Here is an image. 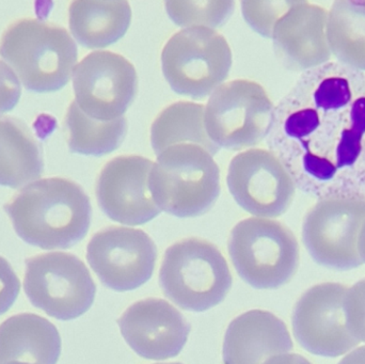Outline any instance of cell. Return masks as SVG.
Wrapping results in <instances>:
<instances>
[{
    "label": "cell",
    "mask_w": 365,
    "mask_h": 364,
    "mask_svg": "<svg viewBox=\"0 0 365 364\" xmlns=\"http://www.w3.org/2000/svg\"><path fill=\"white\" fill-rule=\"evenodd\" d=\"M268 147L304 194L365 200V74L330 61L274 107Z\"/></svg>",
    "instance_id": "obj_1"
},
{
    "label": "cell",
    "mask_w": 365,
    "mask_h": 364,
    "mask_svg": "<svg viewBox=\"0 0 365 364\" xmlns=\"http://www.w3.org/2000/svg\"><path fill=\"white\" fill-rule=\"evenodd\" d=\"M16 234L43 250L70 249L85 239L92 207L83 188L63 177L28 184L4 205Z\"/></svg>",
    "instance_id": "obj_2"
},
{
    "label": "cell",
    "mask_w": 365,
    "mask_h": 364,
    "mask_svg": "<svg viewBox=\"0 0 365 364\" xmlns=\"http://www.w3.org/2000/svg\"><path fill=\"white\" fill-rule=\"evenodd\" d=\"M0 57L26 90L53 93L72 79L78 49L64 28L38 19H24L4 30Z\"/></svg>",
    "instance_id": "obj_3"
},
{
    "label": "cell",
    "mask_w": 365,
    "mask_h": 364,
    "mask_svg": "<svg viewBox=\"0 0 365 364\" xmlns=\"http://www.w3.org/2000/svg\"><path fill=\"white\" fill-rule=\"evenodd\" d=\"M149 187L160 211L179 218L199 217L220 194V170L203 147L175 145L158 156Z\"/></svg>",
    "instance_id": "obj_4"
},
{
    "label": "cell",
    "mask_w": 365,
    "mask_h": 364,
    "mask_svg": "<svg viewBox=\"0 0 365 364\" xmlns=\"http://www.w3.org/2000/svg\"><path fill=\"white\" fill-rule=\"evenodd\" d=\"M233 279L220 250L201 239H186L165 252L160 286L186 311L205 312L225 301Z\"/></svg>",
    "instance_id": "obj_5"
},
{
    "label": "cell",
    "mask_w": 365,
    "mask_h": 364,
    "mask_svg": "<svg viewBox=\"0 0 365 364\" xmlns=\"http://www.w3.org/2000/svg\"><path fill=\"white\" fill-rule=\"evenodd\" d=\"M230 259L240 278L257 290L285 286L299 266V245L291 230L266 218L238 222L227 243Z\"/></svg>",
    "instance_id": "obj_6"
},
{
    "label": "cell",
    "mask_w": 365,
    "mask_h": 364,
    "mask_svg": "<svg viewBox=\"0 0 365 364\" xmlns=\"http://www.w3.org/2000/svg\"><path fill=\"white\" fill-rule=\"evenodd\" d=\"M232 51L227 40L210 28H186L169 38L162 68L171 89L192 100H204L229 76Z\"/></svg>",
    "instance_id": "obj_7"
},
{
    "label": "cell",
    "mask_w": 365,
    "mask_h": 364,
    "mask_svg": "<svg viewBox=\"0 0 365 364\" xmlns=\"http://www.w3.org/2000/svg\"><path fill=\"white\" fill-rule=\"evenodd\" d=\"M274 109L259 83L237 79L212 92L204 111V125L210 140L220 149L240 151L266 139Z\"/></svg>",
    "instance_id": "obj_8"
},
{
    "label": "cell",
    "mask_w": 365,
    "mask_h": 364,
    "mask_svg": "<svg viewBox=\"0 0 365 364\" xmlns=\"http://www.w3.org/2000/svg\"><path fill=\"white\" fill-rule=\"evenodd\" d=\"M24 288L34 307L64 322L89 311L96 295V284L85 263L64 252L28 259Z\"/></svg>",
    "instance_id": "obj_9"
},
{
    "label": "cell",
    "mask_w": 365,
    "mask_h": 364,
    "mask_svg": "<svg viewBox=\"0 0 365 364\" xmlns=\"http://www.w3.org/2000/svg\"><path fill=\"white\" fill-rule=\"evenodd\" d=\"M365 222V200L334 198L317 200L302 224V241L315 263L347 271L364 264L358 241Z\"/></svg>",
    "instance_id": "obj_10"
},
{
    "label": "cell",
    "mask_w": 365,
    "mask_h": 364,
    "mask_svg": "<svg viewBox=\"0 0 365 364\" xmlns=\"http://www.w3.org/2000/svg\"><path fill=\"white\" fill-rule=\"evenodd\" d=\"M75 102L98 121L123 118L138 92L136 68L123 56L98 51L86 56L73 72Z\"/></svg>",
    "instance_id": "obj_11"
},
{
    "label": "cell",
    "mask_w": 365,
    "mask_h": 364,
    "mask_svg": "<svg viewBox=\"0 0 365 364\" xmlns=\"http://www.w3.org/2000/svg\"><path fill=\"white\" fill-rule=\"evenodd\" d=\"M227 184L244 211L266 219L282 216L291 207L297 188L284 165L265 149L248 150L232 158Z\"/></svg>",
    "instance_id": "obj_12"
},
{
    "label": "cell",
    "mask_w": 365,
    "mask_h": 364,
    "mask_svg": "<svg viewBox=\"0 0 365 364\" xmlns=\"http://www.w3.org/2000/svg\"><path fill=\"white\" fill-rule=\"evenodd\" d=\"M87 260L106 288L130 292L151 280L158 248L145 231L109 227L88 244Z\"/></svg>",
    "instance_id": "obj_13"
},
{
    "label": "cell",
    "mask_w": 365,
    "mask_h": 364,
    "mask_svg": "<svg viewBox=\"0 0 365 364\" xmlns=\"http://www.w3.org/2000/svg\"><path fill=\"white\" fill-rule=\"evenodd\" d=\"M344 284L326 282L309 288L296 303L292 325L296 341L317 356L336 358L360 343L346 324Z\"/></svg>",
    "instance_id": "obj_14"
},
{
    "label": "cell",
    "mask_w": 365,
    "mask_h": 364,
    "mask_svg": "<svg viewBox=\"0 0 365 364\" xmlns=\"http://www.w3.org/2000/svg\"><path fill=\"white\" fill-rule=\"evenodd\" d=\"M153 162L138 155L119 156L101 171L96 198L103 213L125 226H141L155 219L162 211L149 187Z\"/></svg>",
    "instance_id": "obj_15"
},
{
    "label": "cell",
    "mask_w": 365,
    "mask_h": 364,
    "mask_svg": "<svg viewBox=\"0 0 365 364\" xmlns=\"http://www.w3.org/2000/svg\"><path fill=\"white\" fill-rule=\"evenodd\" d=\"M118 325L138 356L155 361L180 355L191 331L181 312L160 298L137 301L120 316Z\"/></svg>",
    "instance_id": "obj_16"
},
{
    "label": "cell",
    "mask_w": 365,
    "mask_h": 364,
    "mask_svg": "<svg viewBox=\"0 0 365 364\" xmlns=\"http://www.w3.org/2000/svg\"><path fill=\"white\" fill-rule=\"evenodd\" d=\"M328 10L312 2L294 1L272 33L274 51L283 66L306 73L331 61L327 38Z\"/></svg>",
    "instance_id": "obj_17"
},
{
    "label": "cell",
    "mask_w": 365,
    "mask_h": 364,
    "mask_svg": "<svg viewBox=\"0 0 365 364\" xmlns=\"http://www.w3.org/2000/svg\"><path fill=\"white\" fill-rule=\"evenodd\" d=\"M292 350L293 341L283 321L270 312L251 310L230 323L223 340V363L264 364Z\"/></svg>",
    "instance_id": "obj_18"
},
{
    "label": "cell",
    "mask_w": 365,
    "mask_h": 364,
    "mask_svg": "<svg viewBox=\"0 0 365 364\" xmlns=\"http://www.w3.org/2000/svg\"><path fill=\"white\" fill-rule=\"evenodd\" d=\"M60 355L61 337L46 318L17 314L0 325V364H57Z\"/></svg>",
    "instance_id": "obj_19"
},
{
    "label": "cell",
    "mask_w": 365,
    "mask_h": 364,
    "mask_svg": "<svg viewBox=\"0 0 365 364\" xmlns=\"http://www.w3.org/2000/svg\"><path fill=\"white\" fill-rule=\"evenodd\" d=\"M132 23L128 1L77 0L68 8L73 38L85 48L100 49L121 40Z\"/></svg>",
    "instance_id": "obj_20"
},
{
    "label": "cell",
    "mask_w": 365,
    "mask_h": 364,
    "mask_svg": "<svg viewBox=\"0 0 365 364\" xmlns=\"http://www.w3.org/2000/svg\"><path fill=\"white\" fill-rule=\"evenodd\" d=\"M44 171L40 143L16 118L0 117V185L11 189L38 181Z\"/></svg>",
    "instance_id": "obj_21"
},
{
    "label": "cell",
    "mask_w": 365,
    "mask_h": 364,
    "mask_svg": "<svg viewBox=\"0 0 365 364\" xmlns=\"http://www.w3.org/2000/svg\"><path fill=\"white\" fill-rule=\"evenodd\" d=\"M205 107L191 102H178L160 113L151 128V145L156 156L169 147L195 145L214 157L220 147L215 145L204 125Z\"/></svg>",
    "instance_id": "obj_22"
},
{
    "label": "cell",
    "mask_w": 365,
    "mask_h": 364,
    "mask_svg": "<svg viewBox=\"0 0 365 364\" xmlns=\"http://www.w3.org/2000/svg\"><path fill=\"white\" fill-rule=\"evenodd\" d=\"M327 38L338 63L365 72V2L336 0L328 10Z\"/></svg>",
    "instance_id": "obj_23"
},
{
    "label": "cell",
    "mask_w": 365,
    "mask_h": 364,
    "mask_svg": "<svg viewBox=\"0 0 365 364\" xmlns=\"http://www.w3.org/2000/svg\"><path fill=\"white\" fill-rule=\"evenodd\" d=\"M68 149L83 156H101L119 149L128 134L125 118L102 122L88 117L75 100L71 103L66 117Z\"/></svg>",
    "instance_id": "obj_24"
},
{
    "label": "cell",
    "mask_w": 365,
    "mask_h": 364,
    "mask_svg": "<svg viewBox=\"0 0 365 364\" xmlns=\"http://www.w3.org/2000/svg\"><path fill=\"white\" fill-rule=\"evenodd\" d=\"M233 1H210V0H191V1L166 2V10L173 23L180 27L215 28L227 23L234 11Z\"/></svg>",
    "instance_id": "obj_25"
},
{
    "label": "cell",
    "mask_w": 365,
    "mask_h": 364,
    "mask_svg": "<svg viewBox=\"0 0 365 364\" xmlns=\"http://www.w3.org/2000/svg\"><path fill=\"white\" fill-rule=\"evenodd\" d=\"M291 0H264L242 1V12L245 21L259 36L272 38L274 26L291 8Z\"/></svg>",
    "instance_id": "obj_26"
},
{
    "label": "cell",
    "mask_w": 365,
    "mask_h": 364,
    "mask_svg": "<svg viewBox=\"0 0 365 364\" xmlns=\"http://www.w3.org/2000/svg\"><path fill=\"white\" fill-rule=\"evenodd\" d=\"M344 312L351 335L365 343V278L347 290Z\"/></svg>",
    "instance_id": "obj_27"
},
{
    "label": "cell",
    "mask_w": 365,
    "mask_h": 364,
    "mask_svg": "<svg viewBox=\"0 0 365 364\" xmlns=\"http://www.w3.org/2000/svg\"><path fill=\"white\" fill-rule=\"evenodd\" d=\"M21 85L10 66L0 60V117L13 110L19 104Z\"/></svg>",
    "instance_id": "obj_28"
},
{
    "label": "cell",
    "mask_w": 365,
    "mask_h": 364,
    "mask_svg": "<svg viewBox=\"0 0 365 364\" xmlns=\"http://www.w3.org/2000/svg\"><path fill=\"white\" fill-rule=\"evenodd\" d=\"M21 292V281L6 259L0 256V316L14 305Z\"/></svg>",
    "instance_id": "obj_29"
},
{
    "label": "cell",
    "mask_w": 365,
    "mask_h": 364,
    "mask_svg": "<svg viewBox=\"0 0 365 364\" xmlns=\"http://www.w3.org/2000/svg\"><path fill=\"white\" fill-rule=\"evenodd\" d=\"M264 364H312L297 354H282L272 357Z\"/></svg>",
    "instance_id": "obj_30"
},
{
    "label": "cell",
    "mask_w": 365,
    "mask_h": 364,
    "mask_svg": "<svg viewBox=\"0 0 365 364\" xmlns=\"http://www.w3.org/2000/svg\"><path fill=\"white\" fill-rule=\"evenodd\" d=\"M339 364H365V346L349 353Z\"/></svg>",
    "instance_id": "obj_31"
},
{
    "label": "cell",
    "mask_w": 365,
    "mask_h": 364,
    "mask_svg": "<svg viewBox=\"0 0 365 364\" xmlns=\"http://www.w3.org/2000/svg\"><path fill=\"white\" fill-rule=\"evenodd\" d=\"M358 249H359L360 258L365 264V222L364 227H362L361 232H360Z\"/></svg>",
    "instance_id": "obj_32"
},
{
    "label": "cell",
    "mask_w": 365,
    "mask_h": 364,
    "mask_svg": "<svg viewBox=\"0 0 365 364\" xmlns=\"http://www.w3.org/2000/svg\"><path fill=\"white\" fill-rule=\"evenodd\" d=\"M6 364H27V363H10Z\"/></svg>",
    "instance_id": "obj_33"
},
{
    "label": "cell",
    "mask_w": 365,
    "mask_h": 364,
    "mask_svg": "<svg viewBox=\"0 0 365 364\" xmlns=\"http://www.w3.org/2000/svg\"><path fill=\"white\" fill-rule=\"evenodd\" d=\"M156 364H182V363H156Z\"/></svg>",
    "instance_id": "obj_34"
}]
</instances>
